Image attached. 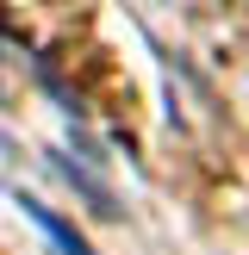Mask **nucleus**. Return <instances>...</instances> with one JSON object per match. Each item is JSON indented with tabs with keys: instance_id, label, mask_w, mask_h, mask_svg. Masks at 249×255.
Masks as SVG:
<instances>
[{
	"instance_id": "f257e3e1",
	"label": "nucleus",
	"mask_w": 249,
	"mask_h": 255,
	"mask_svg": "<svg viewBox=\"0 0 249 255\" xmlns=\"http://www.w3.org/2000/svg\"><path fill=\"white\" fill-rule=\"evenodd\" d=\"M19 206H25V218H31L37 231H50V243H56L62 255H94V249H87V237L75 231L69 218H56V212H50V206H37V199H19Z\"/></svg>"
}]
</instances>
